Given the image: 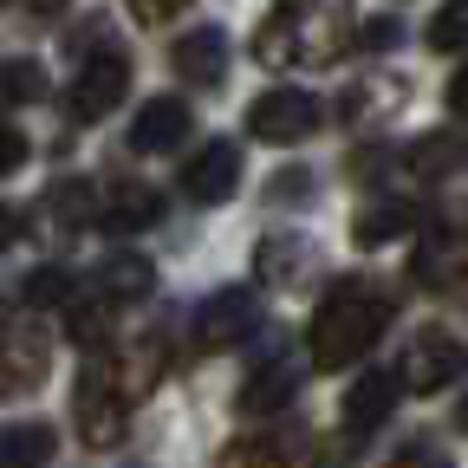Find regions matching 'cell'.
I'll use <instances>...</instances> for the list:
<instances>
[{
  "mask_svg": "<svg viewBox=\"0 0 468 468\" xmlns=\"http://www.w3.org/2000/svg\"><path fill=\"white\" fill-rule=\"evenodd\" d=\"M384 319H390V300H384L378 286H365V280H332L325 300H319V313H313V332H306L313 365H325V371L358 365L365 351L384 338Z\"/></svg>",
  "mask_w": 468,
  "mask_h": 468,
  "instance_id": "1",
  "label": "cell"
},
{
  "mask_svg": "<svg viewBox=\"0 0 468 468\" xmlns=\"http://www.w3.org/2000/svg\"><path fill=\"white\" fill-rule=\"evenodd\" d=\"M72 423H79L85 449H111L131 423V384H117L111 365H91L72 390Z\"/></svg>",
  "mask_w": 468,
  "mask_h": 468,
  "instance_id": "2",
  "label": "cell"
},
{
  "mask_svg": "<svg viewBox=\"0 0 468 468\" xmlns=\"http://www.w3.org/2000/svg\"><path fill=\"white\" fill-rule=\"evenodd\" d=\"M319 124H325V104L313 91H300V85H273V91H261L248 104V131L261 144H306Z\"/></svg>",
  "mask_w": 468,
  "mask_h": 468,
  "instance_id": "3",
  "label": "cell"
},
{
  "mask_svg": "<svg viewBox=\"0 0 468 468\" xmlns=\"http://www.w3.org/2000/svg\"><path fill=\"white\" fill-rule=\"evenodd\" d=\"M124 91H131V58L117 52V46H104V52H91L85 66H79L66 104H72L79 124H98V117H111L117 104H124Z\"/></svg>",
  "mask_w": 468,
  "mask_h": 468,
  "instance_id": "4",
  "label": "cell"
},
{
  "mask_svg": "<svg viewBox=\"0 0 468 468\" xmlns=\"http://www.w3.org/2000/svg\"><path fill=\"white\" fill-rule=\"evenodd\" d=\"M261 332V300L248 286H221L215 300L202 306V319H196V345L202 351H234V345H248Z\"/></svg>",
  "mask_w": 468,
  "mask_h": 468,
  "instance_id": "5",
  "label": "cell"
},
{
  "mask_svg": "<svg viewBox=\"0 0 468 468\" xmlns=\"http://www.w3.org/2000/svg\"><path fill=\"white\" fill-rule=\"evenodd\" d=\"M462 371H468L462 338H455V332H423L417 345H410V358H403L397 384H403V390H442V384H455Z\"/></svg>",
  "mask_w": 468,
  "mask_h": 468,
  "instance_id": "6",
  "label": "cell"
},
{
  "mask_svg": "<svg viewBox=\"0 0 468 468\" xmlns=\"http://www.w3.org/2000/svg\"><path fill=\"white\" fill-rule=\"evenodd\" d=\"M234 189H241V144H202L196 156H189V169H183V196L189 202H202V208H215V202H228Z\"/></svg>",
  "mask_w": 468,
  "mask_h": 468,
  "instance_id": "7",
  "label": "cell"
},
{
  "mask_svg": "<svg viewBox=\"0 0 468 468\" xmlns=\"http://www.w3.org/2000/svg\"><path fill=\"white\" fill-rule=\"evenodd\" d=\"M52 378V345L46 332H7L0 338V397H33Z\"/></svg>",
  "mask_w": 468,
  "mask_h": 468,
  "instance_id": "8",
  "label": "cell"
},
{
  "mask_svg": "<svg viewBox=\"0 0 468 468\" xmlns=\"http://www.w3.org/2000/svg\"><path fill=\"white\" fill-rule=\"evenodd\" d=\"M410 273H417L423 286H436V292L462 286V273H468V228L430 221V234L417 241V261H410Z\"/></svg>",
  "mask_w": 468,
  "mask_h": 468,
  "instance_id": "9",
  "label": "cell"
},
{
  "mask_svg": "<svg viewBox=\"0 0 468 468\" xmlns=\"http://www.w3.org/2000/svg\"><path fill=\"white\" fill-rule=\"evenodd\" d=\"M183 137H189V104L183 98H150L137 111V124H131V150H144V156H163Z\"/></svg>",
  "mask_w": 468,
  "mask_h": 468,
  "instance_id": "10",
  "label": "cell"
},
{
  "mask_svg": "<svg viewBox=\"0 0 468 468\" xmlns=\"http://www.w3.org/2000/svg\"><path fill=\"white\" fill-rule=\"evenodd\" d=\"M156 221H163V196L150 183H117L98 208V228H111V234H137V228H156Z\"/></svg>",
  "mask_w": 468,
  "mask_h": 468,
  "instance_id": "11",
  "label": "cell"
},
{
  "mask_svg": "<svg viewBox=\"0 0 468 468\" xmlns=\"http://www.w3.org/2000/svg\"><path fill=\"white\" fill-rule=\"evenodd\" d=\"M254 267H261L267 286H273V280H280V286H300L306 273H319V248L300 241V234H273V241H261Z\"/></svg>",
  "mask_w": 468,
  "mask_h": 468,
  "instance_id": "12",
  "label": "cell"
},
{
  "mask_svg": "<svg viewBox=\"0 0 468 468\" xmlns=\"http://www.w3.org/2000/svg\"><path fill=\"white\" fill-rule=\"evenodd\" d=\"M397 397H403L397 371H365L358 384L345 390V423H351V436H358L365 423H384L390 410H397Z\"/></svg>",
  "mask_w": 468,
  "mask_h": 468,
  "instance_id": "13",
  "label": "cell"
},
{
  "mask_svg": "<svg viewBox=\"0 0 468 468\" xmlns=\"http://www.w3.org/2000/svg\"><path fill=\"white\" fill-rule=\"evenodd\" d=\"M176 72H183L189 85H221V72H228V39H221V27H202V33H183V39H176Z\"/></svg>",
  "mask_w": 468,
  "mask_h": 468,
  "instance_id": "14",
  "label": "cell"
},
{
  "mask_svg": "<svg viewBox=\"0 0 468 468\" xmlns=\"http://www.w3.org/2000/svg\"><path fill=\"white\" fill-rule=\"evenodd\" d=\"M410 228H417V208L410 202H371V208H358V221H351V241L358 248H390Z\"/></svg>",
  "mask_w": 468,
  "mask_h": 468,
  "instance_id": "15",
  "label": "cell"
},
{
  "mask_svg": "<svg viewBox=\"0 0 468 468\" xmlns=\"http://www.w3.org/2000/svg\"><path fill=\"white\" fill-rule=\"evenodd\" d=\"M58 455V430L52 423H14L0 430V468H46Z\"/></svg>",
  "mask_w": 468,
  "mask_h": 468,
  "instance_id": "16",
  "label": "cell"
},
{
  "mask_svg": "<svg viewBox=\"0 0 468 468\" xmlns=\"http://www.w3.org/2000/svg\"><path fill=\"white\" fill-rule=\"evenodd\" d=\"M292 390H300V378H292V358H273V365H261L254 384L241 390V410H248V417H267V410H280Z\"/></svg>",
  "mask_w": 468,
  "mask_h": 468,
  "instance_id": "17",
  "label": "cell"
},
{
  "mask_svg": "<svg viewBox=\"0 0 468 468\" xmlns=\"http://www.w3.org/2000/svg\"><path fill=\"white\" fill-rule=\"evenodd\" d=\"M150 286H156V273H150L144 254H111L104 261V300L111 306L117 300H150Z\"/></svg>",
  "mask_w": 468,
  "mask_h": 468,
  "instance_id": "18",
  "label": "cell"
},
{
  "mask_svg": "<svg viewBox=\"0 0 468 468\" xmlns=\"http://www.w3.org/2000/svg\"><path fill=\"white\" fill-rule=\"evenodd\" d=\"M221 468H292V442H286V436L254 430V436H241V442L221 455Z\"/></svg>",
  "mask_w": 468,
  "mask_h": 468,
  "instance_id": "19",
  "label": "cell"
},
{
  "mask_svg": "<svg viewBox=\"0 0 468 468\" xmlns=\"http://www.w3.org/2000/svg\"><path fill=\"white\" fill-rule=\"evenodd\" d=\"M410 163H417V176H455L468 163V144L455 131H436V137H417L410 144Z\"/></svg>",
  "mask_w": 468,
  "mask_h": 468,
  "instance_id": "20",
  "label": "cell"
},
{
  "mask_svg": "<svg viewBox=\"0 0 468 468\" xmlns=\"http://www.w3.org/2000/svg\"><path fill=\"white\" fill-rule=\"evenodd\" d=\"M46 98V72L33 58H14V66H0V104H33Z\"/></svg>",
  "mask_w": 468,
  "mask_h": 468,
  "instance_id": "21",
  "label": "cell"
},
{
  "mask_svg": "<svg viewBox=\"0 0 468 468\" xmlns=\"http://www.w3.org/2000/svg\"><path fill=\"white\" fill-rule=\"evenodd\" d=\"M20 300L27 306H66L72 300V273L66 267H33L27 286H20Z\"/></svg>",
  "mask_w": 468,
  "mask_h": 468,
  "instance_id": "22",
  "label": "cell"
},
{
  "mask_svg": "<svg viewBox=\"0 0 468 468\" xmlns=\"http://www.w3.org/2000/svg\"><path fill=\"white\" fill-rule=\"evenodd\" d=\"M430 46L462 52L468 46V0H442V14H430Z\"/></svg>",
  "mask_w": 468,
  "mask_h": 468,
  "instance_id": "23",
  "label": "cell"
},
{
  "mask_svg": "<svg viewBox=\"0 0 468 468\" xmlns=\"http://www.w3.org/2000/svg\"><path fill=\"white\" fill-rule=\"evenodd\" d=\"M66 332H72V338H79L85 351H91V345H104V332H111V300H104V306H79Z\"/></svg>",
  "mask_w": 468,
  "mask_h": 468,
  "instance_id": "24",
  "label": "cell"
},
{
  "mask_svg": "<svg viewBox=\"0 0 468 468\" xmlns=\"http://www.w3.org/2000/svg\"><path fill=\"white\" fill-rule=\"evenodd\" d=\"M52 208H58V215H72V228H85V221H91V189H85V183L52 189Z\"/></svg>",
  "mask_w": 468,
  "mask_h": 468,
  "instance_id": "25",
  "label": "cell"
},
{
  "mask_svg": "<svg viewBox=\"0 0 468 468\" xmlns=\"http://www.w3.org/2000/svg\"><path fill=\"white\" fill-rule=\"evenodd\" d=\"M27 150H33V144H27L14 124H0V176H14V169L27 163Z\"/></svg>",
  "mask_w": 468,
  "mask_h": 468,
  "instance_id": "26",
  "label": "cell"
},
{
  "mask_svg": "<svg viewBox=\"0 0 468 468\" xmlns=\"http://www.w3.org/2000/svg\"><path fill=\"white\" fill-rule=\"evenodd\" d=\"M183 7H189V0H131V14H137L144 27H163L169 14H183Z\"/></svg>",
  "mask_w": 468,
  "mask_h": 468,
  "instance_id": "27",
  "label": "cell"
},
{
  "mask_svg": "<svg viewBox=\"0 0 468 468\" xmlns=\"http://www.w3.org/2000/svg\"><path fill=\"white\" fill-rule=\"evenodd\" d=\"M306 189H313V176H306V169H286L280 183H273V202H300Z\"/></svg>",
  "mask_w": 468,
  "mask_h": 468,
  "instance_id": "28",
  "label": "cell"
},
{
  "mask_svg": "<svg viewBox=\"0 0 468 468\" xmlns=\"http://www.w3.org/2000/svg\"><path fill=\"white\" fill-rule=\"evenodd\" d=\"M384 468H449V455H436V449H403V455H390Z\"/></svg>",
  "mask_w": 468,
  "mask_h": 468,
  "instance_id": "29",
  "label": "cell"
},
{
  "mask_svg": "<svg viewBox=\"0 0 468 468\" xmlns=\"http://www.w3.org/2000/svg\"><path fill=\"white\" fill-rule=\"evenodd\" d=\"M365 46H371V52L397 46V20H371V27H365Z\"/></svg>",
  "mask_w": 468,
  "mask_h": 468,
  "instance_id": "30",
  "label": "cell"
},
{
  "mask_svg": "<svg viewBox=\"0 0 468 468\" xmlns=\"http://www.w3.org/2000/svg\"><path fill=\"white\" fill-rule=\"evenodd\" d=\"M449 111H455V117H468V66L449 79Z\"/></svg>",
  "mask_w": 468,
  "mask_h": 468,
  "instance_id": "31",
  "label": "cell"
},
{
  "mask_svg": "<svg viewBox=\"0 0 468 468\" xmlns=\"http://www.w3.org/2000/svg\"><path fill=\"white\" fill-rule=\"evenodd\" d=\"M20 241V208H0V254Z\"/></svg>",
  "mask_w": 468,
  "mask_h": 468,
  "instance_id": "32",
  "label": "cell"
},
{
  "mask_svg": "<svg viewBox=\"0 0 468 468\" xmlns=\"http://www.w3.org/2000/svg\"><path fill=\"white\" fill-rule=\"evenodd\" d=\"M455 423H462V430H468V397H462V410H455Z\"/></svg>",
  "mask_w": 468,
  "mask_h": 468,
  "instance_id": "33",
  "label": "cell"
},
{
  "mask_svg": "<svg viewBox=\"0 0 468 468\" xmlns=\"http://www.w3.org/2000/svg\"><path fill=\"white\" fill-rule=\"evenodd\" d=\"M0 7H7V0H0Z\"/></svg>",
  "mask_w": 468,
  "mask_h": 468,
  "instance_id": "34",
  "label": "cell"
}]
</instances>
